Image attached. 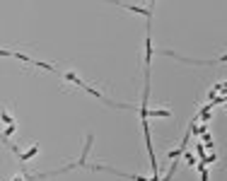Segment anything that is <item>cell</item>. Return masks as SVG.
<instances>
[{
	"label": "cell",
	"instance_id": "1",
	"mask_svg": "<svg viewBox=\"0 0 227 181\" xmlns=\"http://www.w3.org/2000/svg\"><path fill=\"white\" fill-rule=\"evenodd\" d=\"M152 53H155V51H152V36H147V39H145V70L150 68V61H152Z\"/></svg>",
	"mask_w": 227,
	"mask_h": 181
},
{
	"label": "cell",
	"instance_id": "2",
	"mask_svg": "<svg viewBox=\"0 0 227 181\" xmlns=\"http://www.w3.org/2000/svg\"><path fill=\"white\" fill-rule=\"evenodd\" d=\"M147 116H152V118H169L172 111H167V109H147Z\"/></svg>",
	"mask_w": 227,
	"mask_h": 181
},
{
	"label": "cell",
	"instance_id": "3",
	"mask_svg": "<svg viewBox=\"0 0 227 181\" xmlns=\"http://www.w3.org/2000/svg\"><path fill=\"white\" fill-rule=\"evenodd\" d=\"M37 152H39V145H32L27 152H22V154H19V159H22V162H29L32 157H37Z\"/></svg>",
	"mask_w": 227,
	"mask_h": 181
},
{
	"label": "cell",
	"instance_id": "4",
	"mask_svg": "<svg viewBox=\"0 0 227 181\" xmlns=\"http://www.w3.org/2000/svg\"><path fill=\"white\" fill-rule=\"evenodd\" d=\"M203 147H205V150H210V152H213V147H215V143H213V138H210L208 133L203 135Z\"/></svg>",
	"mask_w": 227,
	"mask_h": 181
},
{
	"label": "cell",
	"instance_id": "5",
	"mask_svg": "<svg viewBox=\"0 0 227 181\" xmlns=\"http://www.w3.org/2000/svg\"><path fill=\"white\" fill-rule=\"evenodd\" d=\"M210 162H215V154H213V152H210V154H205V157L200 159V164H205V167H208Z\"/></svg>",
	"mask_w": 227,
	"mask_h": 181
},
{
	"label": "cell",
	"instance_id": "6",
	"mask_svg": "<svg viewBox=\"0 0 227 181\" xmlns=\"http://www.w3.org/2000/svg\"><path fill=\"white\" fill-rule=\"evenodd\" d=\"M196 154H198L200 159L205 157V147H203V143H198V147H196Z\"/></svg>",
	"mask_w": 227,
	"mask_h": 181
},
{
	"label": "cell",
	"instance_id": "7",
	"mask_svg": "<svg viewBox=\"0 0 227 181\" xmlns=\"http://www.w3.org/2000/svg\"><path fill=\"white\" fill-rule=\"evenodd\" d=\"M2 121H5V123H10V126H12V123H15V121H12V116H10L7 111H2Z\"/></svg>",
	"mask_w": 227,
	"mask_h": 181
},
{
	"label": "cell",
	"instance_id": "8",
	"mask_svg": "<svg viewBox=\"0 0 227 181\" xmlns=\"http://www.w3.org/2000/svg\"><path fill=\"white\" fill-rule=\"evenodd\" d=\"M184 159H186V162H189L191 167H193V164H196V162H200V159H196V157H193V154H186V157H184Z\"/></svg>",
	"mask_w": 227,
	"mask_h": 181
},
{
	"label": "cell",
	"instance_id": "9",
	"mask_svg": "<svg viewBox=\"0 0 227 181\" xmlns=\"http://www.w3.org/2000/svg\"><path fill=\"white\" fill-rule=\"evenodd\" d=\"M12 133H15V123H12V126H7V130H5V138H10Z\"/></svg>",
	"mask_w": 227,
	"mask_h": 181
},
{
	"label": "cell",
	"instance_id": "10",
	"mask_svg": "<svg viewBox=\"0 0 227 181\" xmlns=\"http://www.w3.org/2000/svg\"><path fill=\"white\" fill-rule=\"evenodd\" d=\"M15 181H24V179H22V176H15Z\"/></svg>",
	"mask_w": 227,
	"mask_h": 181
},
{
	"label": "cell",
	"instance_id": "11",
	"mask_svg": "<svg viewBox=\"0 0 227 181\" xmlns=\"http://www.w3.org/2000/svg\"><path fill=\"white\" fill-rule=\"evenodd\" d=\"M225 106H227V104H225Z\"/></svg>",
	"mask_w": 227,
	"mask_h": 181
}]
</instances>
